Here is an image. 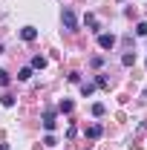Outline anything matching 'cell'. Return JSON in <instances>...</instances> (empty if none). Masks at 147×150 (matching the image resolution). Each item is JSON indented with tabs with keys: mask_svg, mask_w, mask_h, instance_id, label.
Masks as SVG:
<instances>
[{
	"mask_svg": "<svg viewBox=\"0 0 147 150\" xmlns=\"http://www.w3.org/2000/svg\"><path fill=\"white\" fill-rule=\"evenodd\" d=\"M61 20H64V26H66L69 32L78 29V20H75V12H72V9H64V12H61Z\"/></svg>",
	"mask_w": 147,
	"mask_h": 150,
	"instance_id": "6da1fadb",
	"label": "cell"
},
{
	"mask_svg": "<svg viewBox=\"0 0 147 150\" xmlns=\"http://www.w3.org/2000/svg\"><path fill=\"white\" fill-rule=\"evenodd\" d=\"M98 46H101V49H112V46H115V35H107V32L98 35Z\"/></svg>",
	"mask_w": 147,
	"mask_h": 150,
	"instance_id": "7a4b0ae2",
	"label": "cell"
},
{
	"mask_svg": "<svg viewBox=\"0 0 147 150\" xmlns=\"http://www.w3.org/2000/svg\"><path fill=\"white\" fill-rule=\"evenodd\" d=\"M55 124H58V121H55V112H52V110H46V112H43V127L52 133V130H55Z\"/></svg>",
	"mask_w": 147,
	"mask_h": 150,
	"instance_id": "3957f363",
	"label": "cell"
},
{
	"mask_svg": "<svg viewBox=\"0 0 147 150\" xmlns=\"http://www.w3.org/2000/svg\"><path fill=\"white\" fill-rule=\"evenodd\" d=\"M20 38L32 43V40H35V38H37V29H35V26H23V29H20Z\"/></svg>",
	"mask_w": 147,
	"mask_h": 150,
	"instance_id": "277c9868",
	"label": "cell"
},
{
	"mask_svg": "<svg viewBox=\"0 0 147 150\" xmlns=\"http://www.w3.org/2000/svg\"><path fill=\"white\" fill-rule=\"evenodd\" d=\"M101 124H90V127H87V139H98V136H101Z\"/></svg>",
	"mask_w": 147,
	"mask_h": 150,
	"instance_id": "5b68a950",
	"label": "cell"
},
{
	"mask_svg": "<svg viewBox=\"0 0 147 150\" xmlns=\"http://www.w3.org/2000/svg\"><path fill=\"white\" fill-rule=\"evenodd\" d=\"M43 67H46V58H43V55H35V58H32V69H43Z\"/></svg>",
	"mask_w": 147,
	"mask_h": 150,
	"instance_id": "8992f818",
	"label": "cell"
},
{
	"mask_svg": "<svg viewBox=\"0 0 147 150\" xmlns=\"http://www.w3.org/2000/svg\"><path fill=\"white\" fill-rule=\"evenodd\" d=\"M121 64H124V67H133V64H136V52H124V55H121Z\"/></svg>",
	"mask_w": 147,
	"mask_h": 150,
	"instance_id": "52a82bcc",
	"label": "cell"
},
{
	"mask_svg": "<svg viewBox=\"0 0 147 150\" xmlns=\"http://www.w3.org/2000/svg\"><path fill=\"white\" fill-rule=\"evenodd\" d=\"M29 78H32V67H23L18 72V81H29Z\"/></svg>",
	"mask_w": 147,
	"mask_h": 150,
	"instance_id": "ba28073f",
	"label": "cell"
},
{
	"mask_svg": "<svg viewBox=\"0 0 147 150\" xmlns=\"http://www.w3.org/2000/svg\"><path fill=\"white\" fill-rule=\"evenodd\" d=\"M92 93H95V84H81V95L84 98H90Z\"/></svg>",
	"mask_w": 147,
	"mask_h": 150,
	"instance_id": "9c48e42d",
	"label": "cell"
},
{
	"mask_svg": "<svg viewBox=\"0 0 147 150\" xmlns=\"http://www.w3.org/2000/svg\"><path fill=\"white\" fill-rule=\"evenodd\" d=\"M0 104H3V107H15V95L3 93V98H0Z\"/></svg>",
	"mask_w": 147,
	"mask_h": 150,
	"instance_id": "30bf717a",
	"label": "cell"
},
{
	"mask_svg": "<svg viewBox=\"0 0 147 150\" xmlns=\"http://www.w3.org/2000/svg\"><path fill=\"white\" fill-rule=\"evenodd\" d=\"M84 23H87V26H92V29H98V20H95V15H84Z\"/></svg>",
	"mask_w": 147,
	"mask_h": 150,
	"instance_id": "8fae6325",
	"label": "cell"
},
{
	"mask_svg": "<svg viewBox=\"0 0 147 150\" xmlns=\"http://www.w3.org/2000/svg\"><path fill=\"white\" fill-rule=\"evenodd\" d=\"M9 81H12L9 72H6V69H0V87H9Z\"/></svg>",
	"mask_w": 147,
	"mask_h": 150,
	"instance_id": "7c38bea8",
	"label": "cell"
},
{
	"mask_svg": "<svg viewBox=\"0 0 147 150\" xmlns=\"http://www.w3.org/2000/svg\"><path fill=\"white\" fill-rule=\"evenodd\" d=\"M104 110H107L104 104H92V115H98V118H101V115H104Z\"/></svg>",
	"mask_w": 147,
	"mask_h": 150,
	"instance_id": "4fadbf2b",
	"label": "cell"
},
{
	"mask_svg": "<svg viewBox=\"0 0 147 150\" xmlns=\"http://www.w3.org/2000/svg\"><path fill=\"white\" fill-rule=\"evenodd\" d=\"M72 107H75L72 101H61V107H58V110H61V112H72Z\"/></svg>",
	"mask_w": 147,
	"mask_h": 150,
	"instance_id": "5bb4252c",
	"label": "cell"
},
{
	"mask_svg": "<svg viewBox=\"0 0 147 150\" xmlns=\"http://www.w3.org/2000/svg\"><path fill=\"white\" fill-rule=\"evenodd\" d=\"M95 87H101V90H107V78H104V75H98V78H95Z\"/></svg>",
	"mask_w": 147,
	"mask_h": 150,
	"instance_id": "9a60e30c",
	"label": "cell"
},
{
	"mask_svg": "<svg viewBox=\"0 0 147 150\" xmlns=\"http://www.w3.org/2000/svg\"><path fill=\"white\" fill-rule=\"evenodd\" d=\"M136 35H141V38L147 35V23H139V26H136Z\"/></svg>",
	"mask_w": 147,
	"mask_h": 150,
	"instance_id": "2e32d148",
	"label": "cell"
},
{
	"mask_svg": "<svg viewBox=\"0 0 147 150\" xmlns=\"http://www.w3.org/2000/svg\"><path fill=\"white\" fill-rule=\"evenodd\" d=\"M43 144H46V147H55V136H52V133H49V136H46V139H43Z\"/></svg>",
	"mask_w": 147,
	"mask_h": 150,
	"instance_id": "e0dca14e",
	"label": "cell"
}]
</instances>
